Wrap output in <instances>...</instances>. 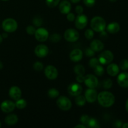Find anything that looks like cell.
Here are the masks:
<instances>
[{
    "mask_svg": "<svg viewBox=\"0 0 128 128\" xmlns=\"http://www.w3.org/2000/svg\"><path fill=\"white\" fill-rule=\"evenodd\" d=\"M9 95H10V98L12 100H14V101H17L19 99H20L22 96V91H21V89L19 87L16 86H12L11 88L10 89L9 91Z\"/></svg>",
    "mask_w": 128,
    "mask_h": 128,
    "instance_id": "cell-15",
    "label": "cell"
},
{
    "mask_svg": "<svg viewBox=\"0 0 128 128\" xmlns=\"http://www.w3.org/2000/svg\"><path fill=\"white\" fill-rule=\"evenodd\" d=\"M2 68H3V64L0 61V70H2Z\"/></svg>",
    "mask_w": 128,
    "mask_h": 128,
    "instance_id": "cell-51",
    "label": "cell"
},
{
    "mask_svg": "<svg viewBox=\"0 0 128 128\" xmlns=\"http://www.w3.org/2000/svg\"><path fill=\"white\" fill-rule=\"evenodd\" d=\"M90 117L88 115H83L81 117V119H80V121H81V124L85 125V126L87 127V125L88 124L89 121H90Z\"/></svg>",
    "mask_w": 128,
    "mask_h": 128,
    "instance_id": "cell-36",
    "label": "cell"
},
{
    "mask_svg": "<svg viewBox=\"0 0 128 128\" xmlns=\"http://www.w3.org/2000/svg\"><path fill=\"white\" fill-rule=\"evenodd\" d=\"M85 54L86 55V56L88 57H92V56H94L95 52L91 48H87L86 50H85Z\"/></svg>",
    "mask_w": 128,
    "mask_h": 128,
    "instance_id": "cell-40",
    "label": "cell"
},
{
    "mask_svg": "<svg viewBox=\"0 0 128 128\" xmlns=\"http://www.w3.org/2000/svg\"><path fill=\"white\" fill-rule=\"evenodd\" d=\"M2 27L4 31L8 33L14 32L17 30L18 24L15 20L12 18H7L4 20L2 23Z\"/></svg>",
    "mask_w": 128,
    "mask_h": 128,
    "instance_id": "cell-3",
    "label": "cell"
},
{
    "mask_svg": "<svg viewBox=\"0 0 128 128\" xmlns=\"http://www.w3.org/2000/svg\"><path fill=\"white\" fill-rule=\"evenodd\" d=\"M122 127L123 128H128V122L124 124L122 126Z\"/></svg>",
    "mask_w": 128,
    "mask_h": 128,
    "instance_id": "cell-49",
    "label": "cell"
},
{
    "mask_svg": "<svg viewBox=\"0 0 128 128\" xmlns=\"http://www.w3.org/2000/svg\"><path fill=\"white\" fill-rule=\"evenodd\" d=\"M99 61L102 65H106L111 63L114 60V54L111 51L106 50L101 52L99 56Z\"/></svg>",
    "mask_w": 128,
    "mask_h": 128,
    "instance_id": "cell-5",
    "label": "cell"
},
{
    "mask_svg": "<svg viewBox=\"0 0 128 128\" xmlns=\"http://www.w3.org/2000/svg\"><path fill=\"white\" fill-rule=\"evenodd\" d=\"M110 1H111V2H116V1H117L118 0H110Z\"/></svg>",
    "mask_w": 128,
    "mask_h": 128,
    "instance_id": "cell-53",
    "label": "cell"
},
{
    "mask_svg": "<svg viewBox=\"0 0 128 128\" xmlns=\"http://www.w3.org/2000/svg\"><path fill=\"white\" fill-rule=\"evenodd\" d=\"M33 68L36 71H41L43 70L44 65L40 61H37L33 64Z\"/></svg>",
    "mask_w": 128,
    "mask_h": 128,
    "instance_id": "cell-34",
    "label": "cell"
},
{
    "mask_svg": "<svg viewBox=\"0 0 128 128\" xmlns=\"http://www.w3.org/2000/svg\"><path fill=\"white\" fill-rule=\"evenodd\" d=\"M76 81L79 83H82L84 81V76L83 75H78L76 77Z\"/></svg>",
    "mask_w": 128,
    "mask_h": 128,
    "instance_id": "cell-42",
    "label": "cell"
},
{
    "mask_svg": "<svg viewBox=\"0 0 128 128\" xmlns=\"http://www.w3.org/2000/svg\"><path fill=\"white\" fill-rule=\"evenodd\" d=\"M87 128H100V125L96 119L93 118H90V121L87 125Z\"/></svg>",
    "mask_w": 128,
    "mask_h": 128,
    "instance_id": "cell-26",
    "label": "cell"
},
{
    "mask_svg": "<svg viewBox=\"0 0 128 128\" xmlns=\"http://www.w3.org/2000/svg\"><path fill=\"white\" fill-rule=\"evenodd\" d=\"M108 32L110 34H116L120 30V25L117 22H112L109 24L106 28Z\"/></svg>",
    "mask_w": 128,
    "mask_h": 128,
    "instance_id": "cell-21",
    "label": "cell"
},
{
    "mask_svg": "<svg viewBox=\"0 0 128 128\" xmlns=\"http://www.w3.org/2000/svg\"><path fill=\"white\" fill-rule=\"evenodd\" d=\"M85 37L87 40H92L94 36V31L92 30V29H88V30H86L85 31Z\"/></svg>",
    "mask_w": 128,
    "mask_h": 128,
    "instance_id": "cell-33",
    "label": "cell"
},
{
    "mask_svg": "<svg viewBox=\"0 0 128 128\" xmlns=\"http://www.w3.org/2000/svg\"><path fill=\"white\" fill-rule=\"evenodd\" d=\"M93 70L96 75H97L98 76H102L104 74V69L102 67V66H101L100 64L96 66Z\"/></svg>",
    "mask_w": 128,
    "mask_h": 128,
    "instance_id": "cell-28",
    "label": "cell"
},
{
    "mask_svg": "<svg viewBox=\"0 0 128 128\" xmlns=\"http://www.w3.org/2000/svg\"><path fill=\"white\" fill-rule=\"evenodd\" d=\"M36 30L35 28L32 26H28L26 28V32L29 35H34Z\"/></svg>",
    "mask_w": 128,
    "mask_h": 128,
    "instance_id": "cell-39",
    "label": "cell"
},
{
    "mask_svg": "<svg viewBox=\"0 0 128 128\" xmlns=\"http://www.w3.org/2000/svg\"><path fill=\"white\" fill-rule=\"evenodd\" d=\"M86 98L84 96H81V95H79V96H76V98L75 100V102L76 104L79 106H83L86 104Z\"/></svg>",
    "mask_w": 128,
    "mask_h": 128,
    "instance_id": "cell-25",
    "label": "cell"
},
{
    "mask_svg": "<svg viewBox=\"0 0 128 128\" xmlns=\"http://www.w3.org/2000/svg\"><path fill=\"white\" fill-rule=\"evenodd\" d=\"M126 110L127 111V112H128V99L126 101Z\"/></svg>",
    "mask_w": 128,
    "mask_h": 128,
    "instance_id": "cell-50",
    "label": "cell"
},
{
    "mask_svg": "<svg viewBox=\"0 0 128 128\" xmlns=\"http://www.w3.org/2000/svg\"><path fill=\"white\" fill-rule=\"evenodd\" d=\"M91 27L95 32H101L106 30V22L102 17L96 16L91 20Z\"/></svg>",
    "mask_w": 128,
    "mask_h": 128,
    "instance_id": "cell-2",
    "label": "cell"
},
{
    "mask_svg": "<svg viewBox=\"0 0 128 128\" xmlns=\"http://www.w3.org/2000/svg\"><path fill=\"white\" fill-rule=\"evenodd\" d=\"M61 40V35L59 34L58 33L53 34H52L50 37V41H51L52 42H54V43H57V42H58Z\"/></svg>",
    "mask_w": 128,
    "mask_h": 128,
    "instance_id": "cell-31",
    "label": "cell"
},
{
    "mask_svg": "<svg viewBox=\"0 0 128 128\" xmlns=\"http://www.w3.org/2000/svg\"><path fill=\"white\" fill-rule=\"evenodd\" d=\"M18 122V117L17 115L11 114L7 116L5 118V122L7 125L9 126H13Z\"/></svg>",
    "mask_w": 128,
    "mask_h": 128,
    "instance_id": "cell-22",
    "label": "cell"
},
{
    "mask_svg": "<svg viewBox=\"0 0 128 128\" xmlns=\"http://www.w3.org/2000/svg\"><path fill=\"white\" fill-rule=\"evenodd\" d=\"M107 72L111 76H117L120 72V67L116 64H110L107 68Z\"/></svg>",
    "mask_w": 128,
    "mask_h": 128,
    "instance_id": "cell-20",
    "label": "cell"
},
{
    "mask_svg": "<svg viewBox=\"0 0 128 128\" xmlns=\"http://www.w3.org/2000/svg\"><path fill=\"white\" fill-rule=\"evenodd\" d=\"M44 74L48 80H54L58 76V71L56 67L50 65L45 68Z\"/></svg>",
    "mask_w": 128,
    "mask_h": 128,
    "instance_id": "cell-11",
    "label": "cell"
},
{
    "mask_svg": "<svg viewBox=\"0 0 128 128\" xmlns=\"http://www.w3.org/2000/svg\"><path fill=\"white\" fill-rule=\"evenodd\" d=\"M32 22H33V24L36 26V27H40L42 24V19L40 18L36 17L33 19Z\"/></svg>",
    "mask_w": 128,
    "mask_h": 128,
    "instance_id": "cell-37",
    "label": "cell"
},
{
    "mask_svg": "<svg viewBox=\"0 0 128 128\" xmlns=\"http://www.w3.org/2000/svg\"><path fill=\"white\" fill-rule=\"evenodd\" d=\"M2 36H1V35H0V44L1 43V42H2Z\"/></svg>",
    "mask_w": 128,
    "mask_h": 128,
    "instance_id": "cell-52",
    "label": "cell"
},
{
    "mask_svg": "<svg viewBox=\"0 0 128 128\" xmlns=\"http://www.w3.org/2000/svg\"><path fill=\"white\" fill-rule=\"evenodd\" d=\"M68 91L69 94L72 96H77L81 94L82 92V86L79 82H73L69 85L68 88Z\"/></svg>",
    "mask_w": 128,
    "mask_h": 128,
    "instance_id": "cell-8",
    "label": "cell"
},
{
    "mask_svg": "<svg viewBox=\"0 0 128 128\" xmlns=\"http://www.w3.org/2000/svg\"><path fill=\"white\" fill-rule=\"evenodd\" d=\"M99 104L104 108L111 107L115 102V96L108 91H102L98 94Z\"/></svg>",
    "mask_w": 128,
    "mask_h": 128,
    "instance_id": "cell-1",
    "label": "cell"
},
{
    "mask_svg": "<svg viewBox=\"0 0 128 128\" xmlns=\"http://www.w3.org/2000/svg\"><path fill=\"white\" fill-rule=\"evenodd\" d=\"M60 0H46V3L49 8H53L59 4Z\"/></svg>",
    "mask_w": 128,
    "mask_h": 128,
    "instance_id": "cell-29",
    "label": "cell"
},
{
    "mask_svg": "<svg viewBox=\"0 0 128 128\" xmlns=\"http://www.w3.org/2000/svg\"><path fill=\"white\" fill-rule=\"evenodd\" d=\"M72 3H74V4H77L78 2H80L81 1V0H70Z\"/></svg>",
    "mask_w": 128,
    "mask_h": 128,
    "instance_id": "cell-47",
    "label": "cell"
},
{
    "mask_svg": "<svg viewBox=\"0 0 128 128\" xmlns=\"http://www.w3.org/2000/svg\"><path fill=\"white\" fill-rule=\"evenodd\" d=\"M16 108L15 103L10 100H6L3 101L1 104V110L4 113H10L12 112Z\"/></svg>",
    "mask_w": 128,
    "mask_h": 128,
    "instance_id": "cell-13",
    "label": "cell"
},
{
    "mask_svg": "<svg viewBox=\"0 0 128 128\" xmlns=\"http://www.w3.org/2000/svg\"><path fill=\"white\" fill-rule=\"evenodd\" d=\"M76 19V17H75V15L72 12H69L68 14H67V20H68L70 22H73Z\"/></svg>",
    "mask_w": 128,
    "mask_h": 128,
    "instance_id": "cell-41",
    "label": "cell"
},
{
    "mask_svg": "<svg viewBox=\"0 0 128 128\" xmlns=\"http://www.w3.org/2000/svg\"><path fill=\"white\" fill-rule=\"evenodd\" d=\"M99 64H100V61H99L98 59L96 58H91L90 60V62H89V65H90V66L92 69H94Z\"/></svg>",
    "mask_w": 128,
    "mask_h": 128,
    "instance_id": "cell-30",
    "label": "cell"
},
{
    "mask_svg": "<svg viewBox=\"0 0 128 128\" xmlns=\"http://www.w3.org/2000/svg\"><path fill=\"white\" fill-rule=\"evenodd\" d=\"M8 36V32H4V33L2 34V38H7Z\"/></svg>",
    "mask_w": 128,
    "mask_h": 128,
    "instance_id": "cell-48",
    "label": "cell"
},
{
    "mask_svg": "<svg viewBox=\"0 0 128 128\" xmlns=\"http://www.w3.org/2000/svg\"><path fill=\"white\" fill-rule=\"evenodd\" d=\"M122 122L120 121H117L116 122H115V126L116 128H121L122 127Z\"/></svg>",
    "mask_w": 128,
    "mask_h": 128,
    "instance_id": "cell-44",
    "label": "cell"
},
{
    "mask_svg": "<svg viewBox=\"0 0 128 128\" xmlns=\"http://www.w3.org/2000/svg\"><path fill=\"white\" fill-rule=\"evenodd\" d=\"M1 1H9V0H1Z\"/></svg>",
    "mask_w": 128,
    "mask_h": 128,
    "instance_id": "cell-54",
    "label": "cell"
},
{
    "mask_svg": "<svg viewBox=\"0 0 128 128\" xmlns=\"http://www.w3.org/2000/svg\"><path fill=\"white\" fill-rule=\"evenodd\" d=\"M84 83L89 88L94 89L98 86L99 81L97 78L93 74H88L84 76Z\"/></svg>",
    "mask_w": 128,
    "mask_h": 128,
    "instance_id": "cell-10",
    "label": "cell"
},
{
    "mask_svg": "<svg viewBox=\"0 0 128 128\" xmlns=\"http://www.w3.org/2000/svg\"><path fill=\"white\" fill-rule=\"evenodd\" d=\"M84 97L87 102H90V103H92V102H95L98 98L97 91L94 89H88L85 92Z\"/></svg>",
    "mask_w": 128,
    "mask_h": 128,
    "instance_id": "cell-14",
    "label": "cell"
},
{
    "mask_svg": "<svg viewBox=\"0 0 128 128\" xmlns=\"http://www.w3.org/2000/svg\"><path fill=\"white\" fill-rule=\"evenodd\" d=\"M90 48L94 52H100L104 48V44L101 41L99 40H94L91 42Z\"/></svg>",
    "mask_w": 128,
    "mask_h": 128,
    "instance_id": "cell-19",
    "label": "cell"
},
{
    "mask_svg": "<svg viewBox=\"0 0 128 128\" xmlns=\"http://www.w3.org/2000/svg\"><path fill=\"white\" fill-rule=\"evenodd\" d=\"M107 36H108L107 33L105 32V30H104V31H102V32H101V38H102V39L105 38H106Z\"/></svg>",
    "mask_w": 128,
    "mask_h": 128,
    "instance_id": "cell-45",
    "label": "cell"
},
{
    "mask_svg": "<svg viewBox=\"0 0 128 128\" xmlns=\"http://www.w3.org/2000/svg\"><path fill=\"white\" fill-rule=\"evenodd\" d=\"M48 95L51 99L57 98L60 96V91L55 88H51L48 90Z\"/></svg>",
    "mask_w": 128,
    "mask_h": 128,
    "instance_id": "cell-24",
    "label": "cell"
},
{
    "mask_svg": "<svg viewBox=\"0 0 128 128\" xmlns=\"http://www.w3.org/2000/svg\"><path fill=\"white\" fill-rule=\"evenodd\" d=\"M120 68L123 71H126L128 70V60H123L121 61L120 64Z\"/></svg>",
    "mask_w": 128,
    "mask_h": 128,
    "instance_id": "cell-35",
    "label": "cell"
},
{
    "mask_svg": "<svg viewBox=\"0 0 128 128\" xmlns=\"http://www.w3.org/2000/svg\"><path fill=\"white\" fill-rule=\"evenodd\" d=\"M34 36L38 41L43 42L48 40L49 32L44 28H40L36 30Z\"/></svg>",
    "mask_w": 128,
    "mask_h": 128,
    "instance_id": "cell-7",
    "label": "cell"
},
{
    "mask_svg": "<svg viewBox=\"0 0 128 128\" xmlns=\"http://www.w3.org/2000/svg\"><path fill=\"white\" fill-rule=\"evenodd\" d=\"M59 10L61 13L63 14H67L69 12H70L71 10V4L70 3V1L67 0H64L60 4Z\"/></svg>",
    "mask_w": 128,
    "mask_h": 128,
    "instance_id": "cell-17",
    "label": "cell"
},
{
    "mask_svg": "<svg viewBox=\"0 0 128 128\" xmlns=\"http://www.w3.org/2000/svg\"><path fill=\"white\" fill-rule=\"evenodd\" d=\"M83 2L87 7L92 8L96 3V0H83Z\"/></svg>",
    "mask_w": 128,
    "mask_h": 128,
    "instance_id": "cell-38",
    "label": "cell"
},
{
    "mask_svg": "<svg viewBox=\"0 0 128 128\" xmlns=\"http://www.w3.org/2000/svg\"><path fill=\"white\" fill-rule=\"evenodd\" d=\"M88 23V18L84 14H79L75 19V26L78 30H83Z\"/></svg>",
    "mask_w": 128,
    "mask_h": 128,
    "instance_id": "cell-9",
    "label": "cell"
},
{
    "mask_svg": "<svg viewBox=\"0 0 128 128\" xmlns=\"http://www.w3.org/2000/svg\"><path fill=\"white\" fill-rule=\"evenodd\" d=\"M57 106L60 110L67 111L71 110L72 107V102L66 96H60L56 101Z\"/></svg>",
    "mask_w": 128,
    "mask_h": 128,
    "instance_id": "cell-4",
    "label": "cell"
},
{
    "mask_svg": "<svg viewBox=\"0 0 128 128\" xmlns=\"http://www.w3.org/2000/svg\"><path fill=\"white\" fill-rule=\"evenodd\" d=\"M83 57V52L80 49H75L72 50L70 54V60L73 62H79Z\"/></svg>",
    "mask_w": 128,
    "mask_h": 128,
    "instance_id": "cell-16",
    "label": "cell"
},
{
    "mask_svg": "<svg viewBox=\"0 0 128 128\" xmlns=\"http://www.w3.org/2000/svg\"><path fill=\"white\" fill-rule=\"evenodd\" d=\"M75 128H86L87 127H86V126H85V125H84V124H78V125H77V126H76L74 127Z\"/></svg>",
    "mask_w": 128,
    "mask_h": 128,
    "instance_id": "cell-46",
    "label": "cell"
},
{
    "mask_svg": "<svg viewBox=\"0 0 128 128\" xmlns=\"http://www.w3.org/2000/svg\"><path fill=\"white\" fill-rule=\"evenodd\" d=\"M84 11V9L82 8V6H78L76 8V13H78V14H82Z\"/></svg>",
    "mask_w": 128,
    "mask_h": 128,
    "instance_id": "cell-43",
    "label": "cell"
},
{
    "mask_svg": "<svg viewBox=\"0 0 128 128\" xmlns=\"http://www.w3.org/2000/svg\"><path fill=\"white\" fill-rule=\"evenodd\" d=\"M1 127V122H0V128Z\"/></svg>",
    "mask_w": 128,
    "mask_h": 128,
    "instance_id": "cell-55",
    "label": "cell"
},
{
    "mask_svg": "<svg viewBox=\"0 0 128 128\" xmlns=\"http://www.w3.org/2000/svg\"><path fill=\"white\" fill-rule=\"evenodd\" d=\"M49 48L44 44H40L36 47L34 50V53L36 56L40 58H43L48 56L49 54Z\"/></svg>",
    "mask_w": 128,
    "mask_h": 128,
    "instance_id": "cell-12",
    "label": "cell"
},
{
    "mask_svg": "<svg viewBox=\"0 0 128 128\" xmlns=\"http://www.w3.org/2000/svg\"><path fill=\"white\" fill-rule=\"evenodd\" d=\"M118 83L121 87L128 88V73L124 72L120 74L118 77Z\"/></svg>",
    "mask_w": 128,
    "mask_h": 128,
    "instance_id": "cell-18",
    "label": "cell"
},
{
    "mask_svg": "<svg viewBox=\"0 0 128 128\" xmlns=\"http://www.w3.org/2000/svg\"><path fill=\"white\" fill-rule=\"evenodd\" d=\"M74 71L77 75H84L86 70L83 66L81 64H78L74 68Z\"/></svg>",
    "mask_w": 128,
    "mask_h": 128,
    "instance_id": "cell-27",
    "label": "cell"
},
{
    "mask_svg": "<svg viewBox=\"0 0 128 128\" xmlns=\"http://www.w3.org/2000/svg\"><path fill=\"white\" fill-rule=\"evenodd\" d=\"M102 86H103V88L105 90H110V89H111L112 86V80H110V79H106V80H104Z\"/></svg>",
    "mask_w": 128,
    "mask_h": 128,
    "instance_id": "cell-32",
    "label": "cell"
},
{
    "mask_svg": "<svg viewBox=\"0 0 128 128\" xmlns=\"http://www.w3.org/2000/svg\"><path fill=\"white\" fill-rule=\"evenodd\" d=\"M64 39L70 42H75L80 38V34L76 30L70 28L66 30L64 32Z\"/></svg>",
    "mask_w": 128,
    "mask_h": 128,
    "instance_id": "cell-6",
    "label": "cell"
},
{
    "mask_svg": "<svg viewBox=\"0 0 128 128\" xmlns=\"http://www.w3.org/2000/svg\"><path fill=\"white\" fill-rule=\"evenodd\" d=\"M16 101V102L15 103V106H16V108L19 109V110H23L27 106V102L24 99L20 98Z\"/></svg>",
    "mask_w": 128,
    "mask_h": 128,
    "instance_id": "cell-23",
    "label": "cell"
}]
</instances>
